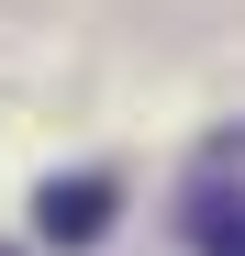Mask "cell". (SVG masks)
I'll use <instances>...</instances> for the list:
<instances>
[{
	"mask_svg": "<svg viewBox=\"0 0 245 256\" xmlns=\"http://www.w3.org/2000/svg\"><path fill=\"white\" fill-rule=\"evenodd\" d=\"M112 178H45V200H34V223H45V245H100L112 234Z\"/></svg>",
	"mask_w": 245,
	"mask_h": 256,
	"instance_id": "obj_1",
	"label": "cell"
},
{
	"mask_svg": "<svg viewBox=\"0 0 245 256\" xmlns=\"http://www.w3.org/2000/svg\"><path fill=\"white\" fill-rule=\"evenodd\" d=\"M190 234L212 245V256H234V245H245V223H234V200H223V167L200 178V200H190Z\"/></svg>",
	"mask_w": 245,
	"mask_h": 256,
	"instance_id": "obj_2",
	"label": "cell"
}]
</instances>
